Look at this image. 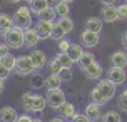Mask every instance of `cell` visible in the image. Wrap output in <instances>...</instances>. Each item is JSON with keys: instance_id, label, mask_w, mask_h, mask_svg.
<instances>
[{"instance_id": "1", "label": "cell", "mask_w": 127, "mask_h": 122, "mask_svg": "<svg viewBox=\"0 0 127 122\" xmlns=\"http://www.w3.org/2000/svg\"><path fill=\"white\" fill-rule=\"evenodd\" d=\"M2 37H3L5 44L10 49H22V47H25V44H24V30L15 25L12 29L5 30V32H2Z\"/></svg>"}, {"instance_id": "2", "label": "cell", "mask_w": 127, "mask_h": 122, "mask_svg": "<svg viewBox=\"0 0 127 122\" xmlns=\"http://www.w3.org/2000/svg\"><path fill=\"white\" fill-rule=\"evenodd\" d=\"M32 15L33 13L30 12V8L29 7H20L15 10L13 13V25L22 29V30H27V29H30L32 27Z\"/></svg>"}, {"instance_id": "3", "label": "cell", "mask_w": 127, "mask_h": 122, "mask_svg": "<svg viewBox=\"0 0 127 122\" xmlns=\"http://www.w3.org/2000/svg\"><path fill=\"white\" fill-rule=\"evenodd\" d=\"M13 70L17 72L19 75H30V74H33V70H35V67H33V64H32V60L29 55H20V57H17V62H15V69Z\"/></svg>"}, {"instance_id": "4", "label": "cell", "mask_w": 127, "mask_h": 122, "mask_svg": "<svg viewBox=\"0 0 127 122\" xmlns=\"http://www.w3.org/2000/svg\"><path fill=\"white\" fill-rule=\"evenodd\" d=\"M47 105L50 109H55L57 110L64 102H65V94H64L62 89H52V90H47Z\"/></svg>"}, {"instance_id": "5", "label": "cell", "mask_w": 127, "mask_h": 122, "mask_svg": "<svg viewBox=\"0 0 127 122\" xmlns=\"http://www.w3.org/2000/svg\"><path fill=\"white\" fill-rule=\"evenodd\" d=\"M115 87H117V85H115L112 80H109V79H99V84H97L99 92L105 97V100H107V102L115 95Z\"/></svg>"}, {"instance_id": "6", "label": "cell", "mask_w": 127, "mask_h": 122, "mask_svg": "<svg viewBox=\"0 0 127 122\" xmlns=\"http://www.w3.org/2000/svg\"><path fill=\"white\" fill-rule=\"evenodd\" d=\"M30 60L32 64H33V67L35 69H44L45 65L49 64V60H47V54H45L44 50H40V49H33V50L30 52Z\"/></svg>"}, {"instance_id": "7", "label": "cell", "mask_w": 127, "mask_h": 122, "mask_svg": "<svg viewBox=\"0 0 127 122\" xmlns=\"http://www.w3.org/2000/svg\"><path fill=\"white\" fill-rule=\"evenodd\" d=\"M107 79L112 80L115 85H121V84L126 82L127 74H126L124 69H121V67H112V65H110V69L107 70Z\"/></svg>"}, {"instance_id": "8", "label": "cell", "mask_w": 127, "mask_h": 122, "mask_svg": "<svg viewBox=\"0 0 127 122\" xmlns=\"http://www.w3.org/2000/svg\"><path fill=\"white\" fill-rule=\"evenodd\" d=\"M54 24L55 22H47V20H38L37 25H35V30H37L40 40H45V39H50L52 35V29H54Z\"/></svg>"}, {"instance_id": "9", "label": "cell", "mask_w": 127, "mask_h": 122, "mask_svg": "<svg viewBox=\"0 0 127 122\" xmlns=\"http://www.w3.org/2000/svg\"><path fill=\"white\" fill-rule=\"evenodd\" d=\"M100 15H102V20L107 22V24H112V22H115V20H121L115 5H104L102 10H100Z\"/></svg>"}, {"instance_id": "10", "label": "cell", "mask_w": 127, "mask_h": 122, "mask_svg": "<svg viewBox=\"0 0 127 122\" xmlns=\"http://www.w3.org/2000/svg\"><path fill=\"white\" fill-rule=\"evenodd\" d=\"M80 40H82L84 47H87V49H94L95 45L100 42V33H95V32L84 30L82 35H80Z\"/></svg>"}, {"instance_id": "11", "label": "cell", "mask_w": 127, "mask_h": 122, "mask_svg": "<svg viewBox=\"0 0 127 122\" xmlns=\"http://www.w3.org/2000/svg\"><path fill=\"white\" fill-rule=\"evenodd\" d=\"M40 42V37H38V33L35 29H27V30H24V44H25V47H29V49H35V45Z\"/></svg>"}, {"instance_id": "12", "label": "cell", "mask_w": 127, "mask_h": 122, "mask_svg": "<svg viewBox=\"0 0 127 122\" xmlns=\"http://www.w3.org/2000/svg\"><path fill=\"white\" fill-rule=\"evenodd\" d=\"M110 65L112 67H121L126 69L127 67V52L126 50H115L110 55Z\"/></svg>"}, {"instance_id": "13", "label": "cell", "mask_w": 127, "mask_h": 122, "mask_svg": "<svg viewBox=\"0 0 127 122\" xmlns=\"http://www.w3.org/2000/svg\"><path fill=\"white\" fill-rule=\"evenodd\" d=\"M84 114L90 119V122H95V121H99L102 116V105H99V104H94V102H90L85 109H84Z\"/></svg>"}, {"instance_id": "14", "label": "cell", "mask_w": 127, "mask_h": 122, "mask_svg": "<svg viewBox=\"0 0 127 122\" xmlns=\"http://www.w3.org/2000/svg\"><path fill=\"white\" fill-rule=\"evenodd\" d=\"M57 112H59V116L62 117V119H74V117L77 116V112H75V107H74V104H70V102H65L60 105L57 109Z\"/></svg>"}, {"instance_id": "15", "label": "cell", "mask_w": 127, "mask_h": 122, "mask_svg": "<svg viewBox=\"0 0 127 122\" xmlns=\"http://www.w3.org/2000/svg\"><path fill=\"white\" fill-rule=\"evenodd\" d=\"M19 114L13 107H2L0 109V122H17Z\"/></svg>"}, {"instance_id": "16", "label": "cell", "mask_w": 127, "mask_h": 122, "mask_svg": "<svg viewBox=\"0 0 127 122\" xmlns=\"http://www.w3.org/2000/svg\"><path fill=\"white\" fill-rule=\"evenodd\" d=\"M84 74H85V77L92 79V80H99V79L102 77V65L95 60L92 65H89L85 70H84Z\"/></svg>"}, {"instance_id": "17", "label": "cell", "mask_w": 127, "mask_h": 122, "mask_svg": "<svg viewBox=\"0 0 127 122\" xmlns=\"http://www.w3.org/2000/svg\"><path fill=\"white\" fill-rule=\"evenodd\" d=\"M95 62V57H94V54H90L89 50L85 52L84 50V54L82 55H80V59H79V62H77V64H79V69H80V70H85V69H87V67H89V65H92Z\"/></svg>"}, {"instance_id": "18", "label": "cell", "mask_w": 127, "mask_h": 122, "mask_svg": "<svg viewBox=\"0 0 127 122\" xmlns=\"http://www.w3.org/2000/svg\"><path fill=\"white\" fill-rule=\"evenodd\" d=\"M85 30L100 33V30H102V20L99 19V17H90V19H87V20H85Z\"/></svg>"}, {"instance_id": "19", "label": "cell", "mask_w": 127, "mask_h": 122, "mask_svg": "<svg viewBox=\"0 0 127 122\" xmlns=\"http://www.w3.org/2000/svg\"><path fill=\"white\" fill-rule=\"evenodd\" d=\"M49 5V0H33V2H30L29 3V8H30V12L33 13V15H38V13L42 12V10H45Z\"/></svg>"}, {"instance_id": "20", "label": "cell", "mask_w": 127, "mask_h": 122, "mask_svg": "<svg viewBox=\"0 0 127 122\" xmlns=\"http://www.w3.org/2000/svg\"><path fill=\"white\" fill-rule=\"evenodd\" d=\"M60 85H62V80L59 77V74H49V77H45V87H47V90L60 89Z\"/></svg>"}, {"instance_id": "21", "label": "cell", "mask_w": 127, "mask_h": 122, "mask_svg": "<svg viewBox=\"0 0 127 122\" xmlns=\"http://www.w3.org/2000/svg\"><path fill=\"white\" fill-rule=\"evenodd\" d=\"M45 107H47V99H45L44 95H37V94H35L30 112H42Z\"/></svg>"}, {"instance_id": "22", "label": "cell", "mask_w": 127, "mask_h": 122, "mask_svg": "<svg viewBox=\"0 0 127 122\" xmlns=\"http://www.w3.org/2000/svg\"><path fill=\"white\" fill-rule=\"evenodd\" d=\"M30 87L35 90H40L42 87H45V77L42 75V74H32L30 77Z\"/></svg>"}, {"instance_id": "23", "label": "cell", "mask_w": 127, "mask_h": 122, "mask_svg": "<svg viewBox=\"0 0 127 122\" xmlns=\"http://www.w3.org/2000/svg\"><path fill=\"white\" fill-rule=\"evenodd\" d=\"M67 54H69V57L74 60V62H79V59H80V55L84 54V49L80 47L79 44H70L69 50H67Z\"/></svg>"}, {"instance_id": "24", "label": "cell", "mask_w": 127, "mask_h": 122, "mask_svg": "<svg viewBox=\"0 0 127 122\" xmlns=\"http://www.w3.org/2000/svg\"><path fill=\"white\" fill-rule=\"evenodd\" d=\"M33 97H35V94H32V92H24L22 97H20V105L29 112H30L32 104H33Z\"/></svg>"}, {"instance_id": "25", "label": "cell", "mask_w": 127, "mask_h": 122, "mask_svg": "<svg viewBox=\"0 0 127 122\" xmlns=\"http://www.w3.org/2000/svg\"><path fill=\"white\" fill-rule=\"evenodd\" d=\"M38 20H47V22H54L55 20V17H57V13H55V8L54 7H47L45 10H42V12L37 15Z\"/></svg>"}, {"instance_id": "26", "label": "cell", "mask_w": 127, "mask_h": 122, "mask_svg": "<svg viewBox=\"0 0 127 122\" xmlns=\"http://www.w3.org/2000/svg\"><path fill=\"white\" fill-rule=\"evenodd\" d=\"M57 24L60 25V29H62L65 33H70L74 30V20L70 19V17H59Z\"/></svg>"}, {"instance_id": "27", "label": "cell", "mask_w": 127, "mask_h": 122, "mask_svg": "<svg viewBox=\"0 0 127 122\" xmlns=\"http://www.w3.org/2000/svg\"><path fill=\"white\" fill-rule=\"evenodd\" d=\"M54 8H55L57 17H69L70 13V3H65V2H57Z\"/></svg>"}, {"instance_id": "28", "label": "cell", "mask_w": 127, "mask_h": 122, "mask_svg": "<svg viewBox=\"0 0 127 122\" xmlns=\"http://www.w3.org/2000/svg\"><path fill=\"white\" fill-rule=\"evenodd\" d=\"M13 27V19L8 15V13H0V30L5 32L8 29Z\"/></svg>"}, {"instance_id": "29", "label": "cell", "mask_w": 127, "mask_h": 122, "mask_svg": "<svg viewBox=\"0 0 127 122\" xmlns=\"http://www.w3.org/2000/svg\"><path fill=\"white\" fill-rule=\"evenodd\" d=\"M55 59L59 60V64L62 65V69H72V65L75 64V62L69 57V54H62V52H59V55Z\"/></svg>"}, {"instance_id": "30", "label": "cell", "mask_w": 127, "mask_h": 122, "mask_svg": "<svg viewBox=\"0 0 127 122\" xmlns=\"http://www.w3.org/2000/svg\"><path fill=\"white\" fill-rule=\"evenodd\" d=\"M102 122H122V117L117 110H107L102 117Z\"/></svg>"}, {"instance_id": "31", "label": "cell", "mask_w": 127, "mask_h": 122, "mask_svg": "<svg viewBox=\"0 0 127 122\" xmlns=\"http://www.w3.org/2000/svg\"><path fill=\"white\" fill-rule=\"evenodd\" d=\"M0 62L3 64V67H7L8 70L12 72L13 69H15V62H17V57H15V55H12V54H7L5 57L0 59Z\"/></svg>"}, {"instance_id": "32", "label": "cell", "mask_w": 127, "mask_h": 122, "mask_svg": "<svg viewBox=\"0 0 127 122\" xmlns=\"http://www.w3.org/2000/svg\"><path fill=\"white\" fill-rule=\"evenodd\" d=\"M90 100H92L94 104H99V105H104V104H107L105 97H104L100 92H99V89H97V87H95V89H92V92H90Z\"/></svg>"}, {"instance_id": "33", "label": "cell", "mask_w": 127, "mask_h": 122, "mask_svg": "<svg viewBox=\"0 0 127 122\" xmlns=\"http://www.w3.org/2000/svg\"><path fill=\"white\" fill-rule=\"evenodd\" d=\"M65 35L67 33L64 32L62 29H60V25L59 24H54V29H52V35H50V39H54V40H62V39H65Z\"/></svg>"}, {"instance_id": "34", "label": "cell", "mask_w": 127, "mask_h": 122, "mask_svg": "<svg viewBox=\"0 0 127 122\" xmlns=\"http://www.w3.org/2000/svg\"><path fill=\"white\" fill-rule=\"evenodd\" d=\"M49 70H50V74H59V72L62 70V65L59 64L57 59H52L50 62H49Z\"/></svg>"}, {"instance_id": "35", "label": "cell", "mask_w": 127, "mask_h": 122, "mask_svg": "<svg viewBox=\"0 0 127 122\" xmlns=\"http://www.w3.org/2000/svg\"><path fill=\"white\" fill-rule=\"evenodd\" d=\"M59 77H60V80L64 82H70L72 80V70L70 69H62V70L59 72Z\"/></svg>"}, {"instance_id": "36", "label": "cell", "mask_w": 127, "mask_h": 122, "mask_svg": "<svg viewBox=\"0 0 127 122\" xmlns=\"http://www.w3.org/2000/svg\"><path fill=\"white\" fill-rule=\"evenodd\" d=\"M70 47V42L67 39H62L59 40V52H62V54H67V50H69Z\"/></svg>"}, {"instance_id": "37", "label": "cell", "mask_w": 127, "mask_h": 122, "mask_svg": "<svg viewBox=\"0 0 127 122\" xmlns=\"http://www.w3.org/2000/svg\"><path fill=\"white\" fill-rule=\"evenodd\" d=\"M117 107L121 110H124V112H127V97H124L122 94L119 95V99H117Z\"/></svg>"}, {"instance_id": "38", "label": "cell", "mask_w": 127, "mask_h": 122, "mask_svg": "<svg viewBox=\"0 0 127 122\" xmlns=\"http://www.w3.org/2000/svg\"><path fill=\"white\" fill-rule=\"evenodd\" d=\"M117 12H119V19L121 20H127V3L119 5L117 7Z\"/></svg>"}, {"instance_id": "39", "label": "cell", "mask_w": 127, "mask_h": 122, "mask_svg": "<svg viewBox=\"0 0 127 122\" xmlns=\"http://www.w3.org/2000/svg\"><path fill=\"white\" fill-rule=\"evenodd\" d=\"M70 122H90V119L85 114H77L74 119H70Z\"/></svg>"}, {"instance_id": "40", "label": "cell", "mask_w": 127, "mask_h": 122, "mask_svg": "<svg viewBox=\"0 0 127 122\" xmlns=\"http://www.w3.org/2000/svg\"><path fill=\"white\" fill-rule=\"evenodd\" d=\"M8 75H10V70H8L7 67H3V64L0 62V79H2V80H5Z\"/></svg>"}, {"instance_id": "41", "label": "cell", "mask_w": 127, "mask_h": 122, "mask_svg": "<svg viewBox=\"0 0 127 122\" xmlns=\"http://www.w3.org/2000/svg\"><path fill=\"white\" fill-rule=\"evenodd\" d=\"M8 49H10V47H8L5 42H2V44H0V59L5 57L7 54H10V52H8Z\"/></svg>"}, {"instance_id": "42", "label": "cell", "mask_w": 127, "mask_h": 122, "mask_svg": "<svg viewBox=\"0 0 127 122\" xmlns=\"http://www.w3.org/2000/svg\"><path fill=\"white\" fill-rule=\"evenodd\" d=\"M33 121V117H30L29 114H24V116H19L17 122H32Z\"/></svg>"}, {"instance_id": "43", "label": "cell", "mask_w": 127, "mask_h": 122, "mask_svg": "<svg viewBox=\"0 0 127 122\" xmlns=\"http://www.w3.org/2000/svg\"><path fill=\"white\" fill-rule=\"evenodd\" d=\"M122 47H124V50L127 52V30L122 33Z\"/></svg>"}, {"instance_id": "44", "label": "cell", "mask_w": 127, "mask_h": 122, "mask_svg": "<svg viewBox=\"0 0 127 122\" xmlns=\"http://www.w3.org/2000/svg\"><path fill=\"white\" fill-rule=\"evenodd\" d=\"M102 5H115V0H100Z\"/></svg>"}, {"instance_id": "45", "label": "cell", "mask_w": 127, "mask_h": 122, "mask_svg": "<svg viewBox=\"0 0 127 122\" xmlns=\"http://www.w3.org/2000/svg\"><path fill=\"white\" fill-rule=\"evenodd\" d=\"M50 122H65V119H62V117H54V119H50Z\"/></svg>"}, {"instance_id": "46", "label": "cell", "mask_w": 127, "mask_h": 122, "mask_svg": "<svg viewBox=\"0 0 127 122\" xmlns=\"http://www.w3.org/2000/svg\"><path fill=\"white\" fill-rule=\"evenodd\" d=\"M2 92H3V80L0 79V94H2Z\"/></svg>"}, {"instance_id": "47", "label": "cell", "mask_w": 127, "mask_h": 122, "mask_svg": "<svg viewBox=\"0 0 127 122\" xmlns=\"http://www.w3.org/2000/svg\"><path fill=\"white\" fill-rule=\"evenodd\" d=\"M122 95H124V97H127V87H126L124 90H122Z\"/></svg>"}, {"instance_id": "48", "label": "cell", "mask_w": 127, "mask_h": 122, "mask_svg": "<svg viewBox=\"0 0 127 122\" xmlns=\"http://www.w3.org/2000/svg\"><path fill=\"white\" fill-rule=\"evenodd\" d=\"M10 3H19V2H22V0H8Z\"/></svg>"}, {"instance_id": "49", "label": "cell", "mask_w": 127, "mask_h": 122, "mask_svg": "<svg viewBox=\"0 0 127 122\" xmlns=\"http://www.w3.org/2000/svg\"><path fill=\"white\" fill-rule=\"evenodd\" d=\"M60 2H65V3H72V2H75V0H60Z\"/></svg>"}, {"instance_id": "50", "label": "cell", "mask_w": 127, "mask_h": 122, "mask_svg": "<svg viewBox=\"0 0 127 122\" xmlns=\"http://www.w3.org/2000/svg\"><path fill=\"white\" fill-rule=\"evenodd\" d=\"M32 122H44V121H42V119H33Z\"/></svg>"}, {"instance_id": "51", "label": "cell", "mask_w": 127, "mask_h": 122, "mask_svg": "<svg viewBox=\"0 0 127 122\" xmlns=\"http://www.w3.org/2000/svg\"><path fill=\"white\" fill-rule=\"evenodd\" d=\"M50 2L52 3H57V2H60V0H49V3H50Z\"/></svg>"}, {"instance_id": "52", "label": "cell", "mask_w": 127, "mask_h": 122, "mask_svg": "<svg viewBox=\"0 0 127 122\" xmlns=\"http://www.w3.org/2000/svg\"><path fill=\"white\" fill-rule=\"evenodd\" d=\"M24 2H27V3H30V2H33V0H24Z\"/></svg>"}]
</instances>
